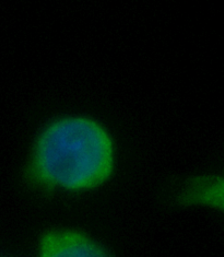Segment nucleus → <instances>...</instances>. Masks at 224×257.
<instances>
[{
  "label": "nucleus",
  "mask_w": 224,
  "mask_h": 257,
  "mask_svg": "<svg viewBox=\"0 0 224 257\" xmlns=\"http://www.w3.org/2000/svg\"><path fill=\"white\" fill-rule=\"evenodd\" d=\"M115 167L113 138L100 121L65 115L43 126L34 139L26 173L48 191H90L110 179Z\"/></svg>",
  "instance_id": "obj_1"
},
{
  "label": "nucleus",
  "mask_w": 224,
  "mask_h": 257,
  "mask_svg": "<svg viewBox=\"0 0 224 257\" xmlns=\"http://www.w3.org/2000/svg\"><path fill=\"white\" fill-rule=\"evenodd\" d=\"M38 257H113L104 245L82 231L55 229L41 237Z\"/></svg>",
  "instance_id": "obj_2"
},
{
  "label": "nucleus",
  "mask_w": 224,
  "mask_h": 257,
  "mask_svg": "<svg viewBox=\"0 0 224 257\" xmlns=\"http://www.w3.org/2000/svg\"><path fill=\"white\" fill-rule=\"evenodd\" d=\"M188 200L192 203L212 204L213 206L222 204V181L215 177H203L198 180L189 188Z\"/></svg>",
  "instance_id": "obj_3"
}]
</instances>
